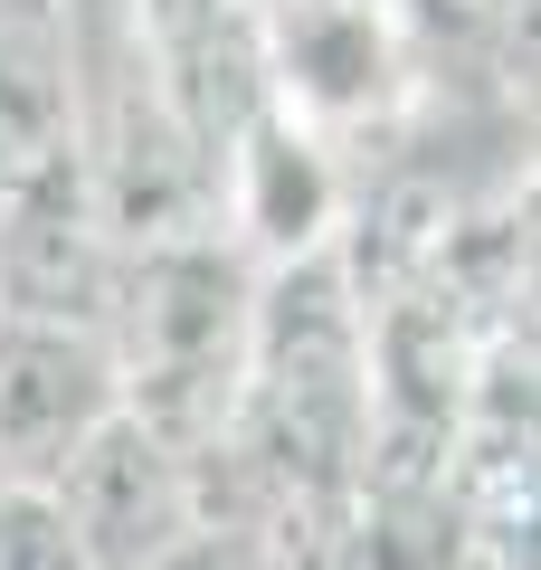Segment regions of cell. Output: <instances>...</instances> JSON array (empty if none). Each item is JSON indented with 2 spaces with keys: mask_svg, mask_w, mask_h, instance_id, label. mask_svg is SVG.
Wrapping results in <instances>:
<instances>
[{
  "mask_svg": "<svg viewBox=\"0 0 541 570\" xmlns=\"http://www.w3.org/2000/svg\"><path fill=\"white\" fill-rule=\"evenodd\" d=\"M257 276L266 266L228 228L124 247L115 266V295L96 324L115 352V390L142 428H161L190 456H209L238 419L247 343H257Z\"/></svg>",
  "mask_w": 541,
  "mask_h": 570,
  "instance_id": "1",
  "label": "cell"
},
{
  "mask_svg": "<svg viewBox=\"0 0 541 570\" xmlns=\"http://www.w3.org/2000/svg\"><path fill=\"white\" fill-rule=\"evenodd\" d=\"M266 29V96L304 134H381L419 96V39L400 0H257Z\"/></svg>",
  "mask_w": 541,
  "mask_h": 570,
  "instance_id": "2",
  "label": "cell"
},
{
  "mask_svg": "<svg viewBox=\"0 0 541 570\" xmlns=\"http://www.w3.org/2000/svg\"><path fill=\"white\" fill-rule=\"evenodd\" d=\"M48 494H58L86 570H153L161 551H180L209 523V466L190 448H171L161 428H142L134 409H115L58 466Z\"/></svg>",
  "mask_w": 541,
  "mask_h": 570,
  "instance_id": "3",
  "label": "cell"
},
{
  "mask_svg": "<svg viewBox=\"0 0 541 570\" xmlns=\"http://www.w3.org/2000/svg\"><path fill=\"white\" fill-rule=\"evenodd\" d=\"M124 409L96 324L0 314V485H58V466Z\"/></svg>",
  "mask_w": 541,
  "mask_h": 570,
  "instance_id": "4",
  "label": "cell"
},
{
  "mask_svg": "<svg viewBox=\"0 0 541 570\" xmlns=\"http://www.w3.org/2000/svg\"><path fill=\"white\" fill-rule=\"evenodd\" d=\"M134 39H142V67H153L171 124L209 153V171L238 153V134L257 115H276L257 0H134Z\"/></svg>",
  "mask_w": 541,
  "mask_h": 570,
  "instance_id": "5",
  "label": "cell"
},
{
  "mask_svg": "<svg viewBox=\"0 0 541 570\" xmlns=\"http://www.w3.org/2000/svg\"><path fill=\"white\" fill-rule=\"evenodd\" d=\"M115 228H105L96 190L77 171V142L58 163H39L10 200H0V314H29V324H105V295H115Z\"/></svg>",
  "mask_w": 541,
  "mask_h": 570,
  "instance_id": "6",
  "label": "cell"
},
{
  "mask_svg": "<svg viewBox=\"0 0 541 570\" xmlns=\"http://www.w3.org/2000/svg\"><path fill=\"white\" fill-rule=\"evenodd\" d=\"M67 134H77V105H67V39H58V20H29V29L0 39V200H10L39 163H58Z\"/></svg>",
  "mask_w": 541,
  "mask_h": 570,
  "instance_id": "7",
  "label": "cell"
},
{
  "mask_svg": "<svg viewBox=\"0 0 541 570\" xmlns=\"http://www.w3.org/2000/svg\"><path fill=\"white\" fill-rule=\"evenodd\" d=\"M29 20H58V0H0V39H10V29H29Z\"/></svg>",
  "mask_w": 541,
  "mask_h": 570,
  "instance_id": "8",
  "label": "cell"
}]
</instances>
